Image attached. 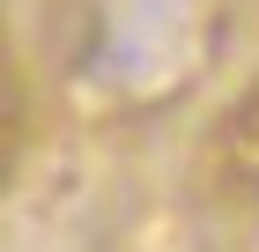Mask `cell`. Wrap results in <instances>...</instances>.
I'll return each mask as SVG.
<instances>
[{
  "instance_id": "cell-1",
  "label": "cell",
  "mask_w": 259,
  "mask_h": 252,
  "mask_svg": "<svg viewBox=\"0 0 259 252\" xmlns=\"http://www.w3.org/2000/svg\"><path fill=\"white\" fill-rule=\"evenodd\" d=\"M200 193L222 215H252L259 208V89L237 97L215 119V134L200 149Z\"/></svg>"
}]
</instances>
